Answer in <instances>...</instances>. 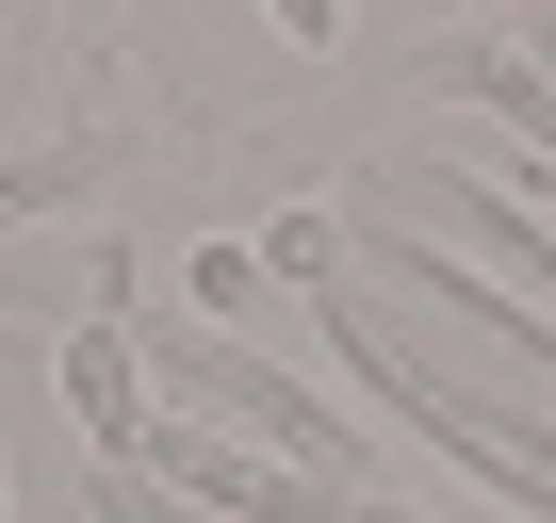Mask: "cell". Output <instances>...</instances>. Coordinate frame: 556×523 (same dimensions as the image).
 I'll return each mask as SVG.
<instances>
[{
  "instance_id": "6da1fadb",
  "label": "cell",
  "mask_w": 556,
  "mask_h": 523,
  "mask_svg": "<svg viewBox=\"0 0 556 523\" xmlns=\"http://www.w3.org/2000/svg\"><path fill=\"white\" fill-rule=\"evenodd\" d=\"M0 523H17V507H0Z\"/></svg>"
}]
</instances>
